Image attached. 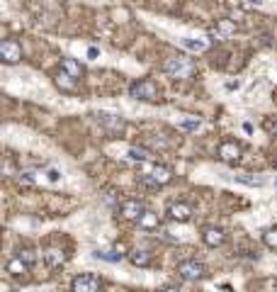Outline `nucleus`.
Masks as SVG:
<instances>
[{"label": "nucleus", "mask_w": 277, "mask_h": 292, "mask_svg": "<svg viewBox=\"0 0 277 292\" xmlns=\"http://www.w3.org/2000/svg\"><path fill=\"white\" fill-rule=\"evenodd\" d=\"M275 168H277V158H275Z\"/></svg>", "instance_id": "33"}, {"label": "nucleus", "mask_w": 277, "mask_h": 292, "mask_svg": "<svg viewBox=\"0 0 277 292\" xmlns=\"http://www.w3.org/2000/svg\"><path fill=\"white\" fill-rule=\"evenodd\" d=\"M0 292H15V288H12L7 280H2V283H0Z\"/></svg>", "instance_id": "28"}, {"label": "nucleus", "mask_w": 277, "mask_h": 292, "mask_svg": "<svg viewBox=\"0 0 277 292\" xmlns=\"http://www.w3.org/2000/svg\"><path fill=\"white\" fill-rule=\"evenodd\" d=\"M100 288H102V280L95 273H81L71 283V292H100Z\"/></svg>", "instance_id": "5"}, {"label": "nucleus", "mask_w": 277, "mask_h": 292, "mask_svg": "<svg viewBox=\"0 0 277 292\" xmlns=\"http://www.w3.org/2000/svg\"><path fill=\"white\" fill-rule=\"evenodd\" d=\"M17 258H20V261H25L29 268H32V265L37 263V253H34L32 248H20V251H17Z\"/></svg>", "instance_id": "24"}, {"label": "nucleus", "mask_w": 277, "mask_h": 292, "mask_svg": "<svg viewBox=\"0 0 277 292\" xmlns=\"http://www.w3.org/2000/svg\"><path fill=\"white\" fill-rule=\"evenodd\" d=\"M236 22H231V20H217V32L224 34V37H229V34H236Z\"/></svg>", "instance_id": "21"}, {"label": "nucleus", "mask_w": 277, "mask_h": 292, "mask_svg": "<svg viewBox=\"0 0 277 292\" xmlns=\"http://www.w3.org/2000/svg\"><path fill=\"white\" fill-rule=\"evenodd\" d=\"M143 212H146V204L141 200H124L119 204V217L124 222H138L143 217Z\"/></svg>", "instance_id": "8"}, {"label": "nucleus", "mask_w": 277, "mask_h": 292, "mask_svg": "<svg viewBox=\"0 0 277 292\" xmlns=\"http://www.w3.org/2000/svg\"><path fill=\"white\" fill-rule=\"evenodd\" d=\"M263 129H265L268 134L277 137V119H273V117H265V119H263Z\"/></svg>", "instance_id": "25"}, {"label": "nucleus", "mask_w": 277, "mask_h": 292, "mask_svg": "<svg viewBox=\"0 0 277 292\" xmlns=\"http://www.w3.org/2000/svg\"><path fill=\"white\" fill-rule=\"evenodd\" d=\"M0 58L7 66L22 61V47H20V42L17 39H2V44H0Z\"/></svg>", "instance_id": "7"}, {"label": "nucleus", "mask_w": 277, "mask_h": 292, "mask_svg": "<svg viewBox=\"0 0 277 292\" xmlns=\"http://www.w3.org/2000/svg\"><path fill=\"white\" fill-rule=\"evenodd\" d=\"M56 88L61 90V93H76L78 90V83H76V78L73 76H68V73H58L54 78Z\"/></svg>", "instance_id": "14"}, {"label": "nucleus", "mask_w": 277, "mask_h": 292, "mask_svg": "<svg viewBox=\"0 0 277 292\" xmlns=\"http://www.w3.org/2000/svg\"><path fill=\"white\" fill-rule=\"evenodd\" d=\"M95 258H100V261H110V263H119L124 258V253L117 248V251H95Z\"/></svg>", "instance_id": "19"}, {"label": "nucleus", "mask_w": 277, "mask_h": 292, "mask_svg": "<svg viewBox=\"0 0 277 292\" xmlns=\"http://www.w3.org/2000/svg\"><path fill=\"white\" fill-rule=\"evenodd\" d=\"M163 71H166L168 76H173V78H190L194 66L190 61H185V58H166Z\"/></svg>", "instance_id": "6"}, {"label": "nucleus", "mask_w": 277, "mask_h": 292, "mask_svg": "<svg viewBox=\"0 0 277 292\" xmlns=\"http://www.w3.org/2000/svg\"><path fill=\"white\" fill-rule=\"evenodd\" d=\"M202 241H204L209 248H219L224 241H226V234H224V229H219V227H207V229L202 232Z\"/></svg>", "instance_id": "11"}, {"label": "nucleus", "mask_w": 277, "mask_h": 292, "mask_svg": "<svg viewBox=\"0 0 277 292\" xmlns=\"http://www.w3.org/2000/svg\"><path fill=\"white\" fill-rule=\"evenodd\" d=\"M44 261H46V265H51V268H61L66 263V253H63V248L51 246V248L44 251Z\"/></svg>", "instance_id": "13"}, {"label": "nucleus", "mask_w": 277, "mask_h": 292, "mask_svg": "<svg viewBox=\"0 0 277 292\" xmlns=\"http://www.w3.org/2000/svg\"><path fill=\"white\" fill-rule=\"evenodd\" d=\"M199 124H202L199 117H185V119H180V129H185V132H197Z\"/></svg>", "instance_id": "23"}, {"label": "nucleus", "mask_w": 277, "mask_h": 292, "mask_svg": "<svg viewBox=\"0 0 277 292\" xmlns=\"http://www.w3.org/2000/svg\"><path fill=\"white\" fill-rule=\"evenodd\" d=\"M263 243H265L268 248L277 251V227H268V229L263 232Z\"/></svg>", "instance_id": "20"}, {"label": "nucleus", "mask_w": 277, "mask_h": 292, "mask_svg": "<svg viewBox=\"0 0 277 292\" xmlns=\"http://www.w3.org/2000/svg\"><path fill=\"white\" fill-rule=\"evenodd\" d=\"M233 178H236L238 183H246V185H258V188L263 185V180H260V178H250V175H233Z\"/></svg>", "instance_id": "26"}, {"label": "nucleus", "mask_w": 277, "mask_h": 292, "mask_svg": "<svg viewBox=\"0 0 277 292\" xmlns=\"http://www.w3.org/2000/svg\"><path fill=\"white\" fill-rule=\"evenodd\" d=\"M95 119L110 132V134H119V132H124V119L119 115H114V112H107V110H100V112H95Z\"/></svg>", "instance_id": "10"}, {"label": "nucleus", "mask_w": 277, "mask_h": 292, "mask_svg": "<svg viewBox=\"0 0 277 292\" xmlns=\"http://www.w3.org/2000/svg\"><path fill=\"white\" fill-rule=\"evenodd\" d=\"M178 275L183 278V280H190V283H197V280H204V278H209V270H207V265L199 261H183L178 263Z\"/></svg>", "instance_id": "3"}, {"label": "nucleus", "mask_w": 277, "mask_h": 292, "mask_svg": "<svg viewBox=\"0 0 277 292\" xmlns=\"http://www.w3.org/2000/svg\"><path fill=\"white\" fill-rule=\"evenodd\" d=\"M46 178H49L51 183H58V180H61V171H56V168H49V171H46Z\"/></svg>", "instance_id": "27"}, {"label": "nucleus", "mask_w": 277, "mask_h": 292, "mask_svg": "<svg viewBox=\"0 0 277 292\" xmlns=\"http://www.w3.org/2000/svg\"><path fill=\"white\" fill-rule=\"evenodd\" d=\"M137 224H138V229H143V232H153V229H158V214L151 212V209H146L143 217L138 219Z\"/></svg>", "instance_id": "17"}, {"label": "nucleus", "mask_w": 277, "mask_h": 292, "mask_svg": "<svg viewBox=\"0 0 277 292\" xmlns=\"http://www.w3.org/2000/svg\"><path fill=\"white\" fill-rule=\"evenodd\" d=\"M129 261L134 263V265H138V268H148L151 261H153V256H151L146 248H134V251L129 253Z\"/></svg>", "instance_id": "16"}, {"label": "nucleus", "mask_w": 277, "mask_h": 292, "mask_svg": "<svg viewBox=\"0 0 277 292\" xmlns=\"http://www.w3.org/2000/svg\"><path fill=\"white\" fill-rule=\"evenodd\" d=\"M129 93H132L134 100H141V102H158L161 100V90H158V86L151 78H143V81L132 83Z\"/></svg>", "instance_id": "1"}, {"label": "nucleus", "mask_w": 277, "mask_h": 292, "mask_svg": "<svg viewBox=\"0 0 277 292\" xmlns=\"http://www.w3.org/2000/svg\"><path fill=\"white\" fill-rule=\"evenodd\" d=\"M158 292H180L178 288H173V285H166V288H161Z\"/></svg>", "instance_id": "31"}, {"label": "nucleus", "mask_w": 277, "mask_h": 292, "mask_svg": "<svg viewBox=\"0 0 277 292\" xmlns=\"http://www.w3.org/2000/svg\"><path fill=\"white\" fill-rule=\"evenodd\" d=\"M173 175H175L173 168H168V166H153L146 175H141V185H146L151 190H158L168 183H173Z\"/></svg>", "instance_id": "2"}, {"label": "nucleus", "mask_w": 277, "mask_h": 292, "mask_svg": "<svg viewBox=\"0 0 277 292\" xmlns=\"http://www.w3.org/2000/svg\"><path fill=\"white\" fill-rule=\"evenodd\" d=\"M127 158H129V161H138V163H143V161L151 158V153H148L146 148H137V146H132V148H127Z\"/></svg>", "instance_id": "18"}, {"label": "nucleus", "mask_w": 277, "mask_h": 292, "mask_svg": "<svg viewBox=\"0 0 277 292\" xmlns=\"http://www.w3.org/2000/svg\"><path fill=\"white\" fill-rule=\"evenodd\" d=\"M246 5H250V7H253V5H255V7H263V0H246Z\"/></svg>", "instance_id": "30"}, {"label": "nucleus", "mask_w": 277, "mask_h": 292, "mask_svg": "<svg viewBox=\"0 0 277 292\" xmlns=\"http://www.w3.org/2000/svg\"><path fill=\"white\" fill-rule=\"evenodd\" d=\"M168 219L170 222H178V224H187L192 219V207L185 202H170L166 209Z\"/></svg>", "instance_id": "9"}, {"label": "nucleus", "mask_w": 277, "mask_h": 292, "mask_svg": "<svg viewBox=\"0 0 277 292\" xmlns=\"http://www.w3.org/2000/svg\"><path fill=\"white\" fill-rule=\"evenodd\" d=\"M88 56H90V58H97V56H100V51H97L95 47H90V49H88Z\"/></svg>", "instance_id": "29"}, {"label": "nucleus", "mask_w": 277, "mask_h": 292, "mask_svg": "<svg viewBox=\"0 0 277 292\" xmlns=\"http://www.w3.org/2000/svg\"><path fill=\"white\" fill-rule=\"evenodd\" d=\"M241 153H243V148H241L238 142H233V139L222 142L219 148H217V158H219L222 163H226V166H236V163L241 161Z\"/></svg>", "instance_id": "4"}, {"label": "nucleus", "mask_w": 277, "mask_h": 292, "mask_svg": "<svg viewBox=\"0 0 277 292\" xmlns=\"http://www.w3.org/2000/svg\"><path fill=\"white\" fill-rule=\"evenodd\" d=\"M273 102L277 105V88H275V93H273Z\"/></svg>", "instance_id": "32"}, {"label": "nucleus", "mask_w": 277, "mask_h": 292, "mask_svg": "<svg viewBox=\"0 0 277 292\" xmlns=\"http://www.w3.org/2000/svg\"><path fill=\"white\" fill-rule=\"evenodd\" d=\"M61 71H63V73H68V76H73L76 81L83 76V66H81L76 58H68V56L61 58Z\"/></svg>", "instance_id": "15"}, {"label": "nucleus", "mask_w": 277, "mask_h": 292, "mask_svg": "<svg viewBox=\"0 0 277 292\" xmlns=\"http://www.w3.org/2000/svg\"><path fill=\"white\" fill-rule=\"evenodd\" d=\"M180 44L187 47L190 51H204V49H207V42H202V39H190V37L180 39Z\"/></svg>", "instance_id": "22"}, {"label": "nucleus", "mask_w": 277, "mask_h": 292, "mask_svg": "<svg viewBox=\"0 0 277 292\" xmlns=\"http://www.w3.org/2000/svg\"><path fill=\"white\" fill-rule=\"evenodd\" d=\"M5 270H7L12 278H22V280H25V278H27V273H29V265L25 261H20V258L15 256V258H10V261H7Z\"/></svg>", "instance_id": "12"}]
</instances>
